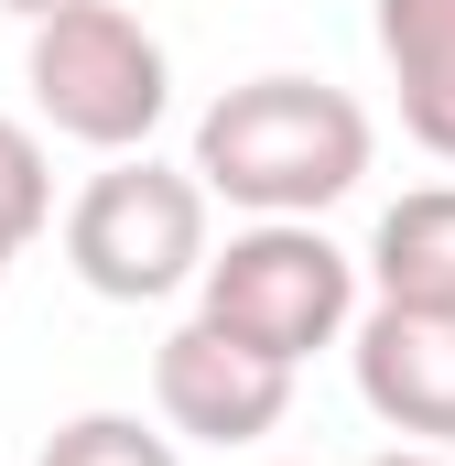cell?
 <instances>
[{"label":"cell","mask_w":455,"mask_h":466,"mask_svg":"<svg viewBox=\"0 0 455 466\" xmlns=\"http://www.w3.org/2000/svg\"><path fill=\"white\" fill-rule=\"evenodd\" d=\"M196 174L249 218H326L369 174V109L326 76H249L196 119Z\"/></svg>","instance_id":"1"},{"label":"cell","mask_w":455,"mask_h":466,"mask_svg":"<svg viewBox=\"0 0 455 466\" xmlns=\"http://www.w3.org/2000/svg\"><path fill=\"white\" fill-rule=\"evenodd\" d=\"M66 260L98 304H163L185 282H207V174L109 152V174H87V196L66 207Z\"/></svg>","instance_id":"2"},{"label":"cell","mask_w":455,"mask_h":466,"mask_svg":"<svg viewBox=\"0 0 455 466\" xmlns=\"http://www.w3.org/2000/svg\"><path fill=\"white\" fill-rule=\"evenodd\" d=\"M196 315H207V326H228L238 348L304 369L315 348H337L347 315H358V260H347L315 218H249V228L207 260Z\"/></svg>","instance_id":"3"},{"label":"cell","mask_w":455,"mask_h":466,"mask_svg":"<svg viewBox=\"0 0 455 466\" xmlns=\"http://www.w3.org/2000/svg\"><path fill=\"white\" fill-rule=\"evenodd\" d=\"M22 87H33V109L55 119L66 141H87V152H141L163 130V109H174V66H163V44L119 0H87V11L33 22Z\"/></svg>","instance_id":"4"},{"label":"cell","mask_w":455,"mask_h":466,"mask_svg":"<svg viewBox=\"0 0 455 466\" xmlns=\"http://www.w3.org/2000/svg\"><path fill=\"white\" fill-rule=\"evenodd\" d=\"M152 401H163V423L174 434H196V445H260L282 412H293V369L260 348H238L228 326H174L163 348H152Z\"/></svg>","instance_id":"5"},{"label":"cell","mask_w":455,"mask_h":466,"mask_svg":"<svg viewBox=\"0 0 455 466\" xmlns=\"http://www.w3.org/2000/svg\"><path fill=\"white\" fill-rule=\"evenodd\" d=\"M358 401L412 434V445H455V315H412V304H369L358 315Z\"/></svg>","instance_id":"6"},{"label":"cell","mask_w":455,"mask_h":466,"mask_svg":"<svg viewBox=\"0 0 455 466\" xmlns=\"http://www.w3.org/2000/svg\"><path fill=\"white\" fill-rule=\"evenodd\" d=\"M379 66L401 87V130L455 163V0H379Z\"/></svg>","instance_id":"7"},{"label":"cell","mask_w":455,"mask_h":466,"mask_svg":"<svg viewBox=\"0 0 455 466\" xmlns=\"http://www.w3.org/2000/svg\"><path fill=\"white\" fill-rule=\"evenodd\" d=\"M369 282H379V304L455 315V185L401 196V207L369 228Z\"/></svg>","instance_id":"8"},{"label":"cell","mask_w":455,"mask_h":466,"mask_svg":"<svg viewBox=\"0 0 455 466\" xmlns=\"http://www.w3.org/2000/svg\"><path fill=\"white\" fill-rule=\"evenodd\" d=\"M33 466H185V456H174L152 423H130V412H76V423L44 434Z\"/></svg>","instance_id":"9"},{"label":"cell","mask_w":455,"mask_h":466,"mask_svg":"<svg viewBox=\"0 0 455 466\" xmlns=\"http://www.w3.org/2000/svg\"><path fill=\"white\" fill-rule=\"evenodd\" d=\"M44 218H55V163L22 119H0V249H33Z\"/></svg>","instance_id":"10"},{"label":"cell","mask_w":455,"mask_h":466,"mask_svg":"<svg viewBox=\"0 0 455 466\" xmlns=\"http://www.w3.org/2000/svg\"><path fill=\"white\" fill-rule=\"evenodd\" d=\"M0 11H22V22H55V11H87V0H0Z\"/></svg>","instance_id":"11"},{"label":"cell","mask_w":455,"mask_h":466,"mask_svg":"<svg viewBox=\"0 0 455 466\" xmlns=\"http://www.w3.org/2000/svg\"><path fill=\"white\" fill-rule=\"evenodd\" d=\"M379 466H455L445 445H401V456H379Z\"/></svg>","instance_id":"12"},{"label":"cell","mask_w":455,"mask_h":466,"mask_svg":"<svg viewBox=\"0 0 455 466\" xmlns=\"http://www.w3.org/2000/svg\"><path fill=\"white\" fill-rule=\"evenodd\" d=\"M0 271H11V249H0Z\"/></svg>","instance_id":"13"}]
</instances>
